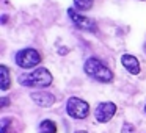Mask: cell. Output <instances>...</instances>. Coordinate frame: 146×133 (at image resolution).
<instances>
[{"mask_svg": "<svg viewBox=\"0 0 146 133\" xmlns=\"http://www.w3.org/2000/svg\"><path fill=\"white\" fill-rule=\"evenodd\" d=\"M30 97H32V100L35 102L38 107H42V108H49L55 103V95L50 94V92H46V91L32 92Z\"/></svg>", "mask_w": 146, "mask_h": 133, "instance_id": "obj_7", "label": "cell"}, {"mask_svg": "<svg viewBox=\"0 0 146 133\" xmlns=\"http://www.w3.org/2000/svg\"><path fill=\"white\" fill-rule=\"evenodd\" d=\"M145 113H146V105H145Z\"/></svg>", "mask_w": 146, "mask_h": 133, "instance_id": "obj_18", "label": "cell"}, {"mask_svg": "<svg viewBox=\"0 0 146 133\" xmlns=\"http://www.w3.org/2000/svg\"><path fill=\"white\" fill-rule=\"evenodd\" d=\"M0 133H13V124H11V119H8V117H3V119H2V128H0Z\"/></svg>", "mask_w": 146, "mask_h": 133, "instance_id": "obj_12", "label": "cell"}, {"mask_svg": "<svg viewBox=\"0 0 146 133\" xmlns=\"http://www.w3.org/2000/svg\"><path fill=\"white\" fill-rule=\"evenodd\" d=\"M8 103H10V99H8V97H3V99H2V108H5Z\"/></svg>", "mask_w": 146, "mask_h": 133, "instance_id": "obj_14", "label": "cell"}, {"mask_svg": "<svg viewBox=\"0 0 146 133\" xmlns=\"http://www.w3.org/2000/svg\"><path fill=\"white\" fill-rule=\"evenodd\" d=\"M19 83L22 86H27V88H47V86L52 85L54 82V77L49 72L46 67H36L33 72L29 74H21L19 75Z\"/></svg>", "mask_w": 146, "mask_h": 133, "instance_id": "obj_1", "label": "cell"}, {"mask_svg": "<svg viewBox=\"0 0 146 133\" xmlns=\"http://www.w3.org/2000/svg\"><path fill=\"white\" fill-rule=\"evenodd\" d=\"M66 113L72 119H86L90 116V105L80 97H69L66 102Z\"/></svg>", "mask_w": 146, "mask_h": 133, "instance_id": "obj_4", "label": "cell"}, {"mask_svg": "<svg viewBox=\"0 0 146 133\" xmlns=\"http://www.w3.org/2000/svg\"><path fill=\"white\" fill-rule=\"evenodd\" d=\"M94 0H74V5H76V10L79 11H88L93 8Z\"/></svg>", "mask_w": 146, "mask_h": 133, "instance_id": "obj_11", "label": "cell"}, {"mask_svg": "<svg viewBox=\"0 0 146 133\" xmlns=\"http://www.w3.org/2000/svg\"><path fill=\"white\" fill-rule=\"evenodd\" d=\"M83 70L88 77H91L93 80L99 83H110L113 82V72L110 70V67L105 66L99 58L91 57L85 61L83 64Z\"/></svg>", "mask_w": 146, "mask_h": 133, "instance_id": "obj_2", "label": "cell"}, {"mask_svg": "<svg viewBox=\"0 0 146 133\" xmlns=\"http://www.w3.org/2000/svg\"><path fill=\"white\" fill-rule=\"evenodd\" d=\"M121 133H135V127H133L130 122H124L123 128H121Z\"/></svg>", "mask_w": 146, "mask_h": 133, "instance_id": "obj_13", "label": "cell"}, {"mask_svg": "<svg viewBox=\"0 0 146 133\" xmlns=\"http://www.w3.org/2000/svg\"><path fill=\"white\" fill-rule=\"evenodd\" d=\"M121 64L126 67V70L132 75H138L141 67H140V63H138V58H135L133 55L130 53H124L121 57Z\"/></svg>", "mask_w": 146, "mask_h": 133, "instance_id": "obj_8", "label": "cell"}, {"mask_svg": "<svg viewBox=\"0 0 146 133\" xmlns=\"http://www.w3.org/2000/svg\"><path fill=\"white\" fill-rule=\"evenodd\" d=\"M41 55H39L38 50H35V49L32 47H27V49H22V50H19L16 53V57H14V61H16V64L19 67H22V69H30V67H35L38 66L39 63H41Z\"/></svg>", "mask_w": 146, "mask_h": 133, "instance_id": "obj_3", "label": "cell"}, {"mask_svg": "<svg viewBox=\"0 0 146 133\" xmlns=\"http://www.w3.org/2000/svg\"><path fill=\"white\" fill-rule=\"evenodd\" d=\"M115 113H116V105H115L113 102H102V103H99L98 108H96L94 117H96L98 122L107 124L108 120L115 116Z\"/></svg>", "mask_w": 146, "mask_h": 133, "instance_id": "obj_5", "label": "cell"}, {"mask_svg": "<svg viewBox=\"0 0 146 133\" xmlns=\"http://www.w3.org/2000/svg\"><path fill=\"white\" fill-rule=\"evenodd\" d=\"M76 133H88V132H85V130H77Z\"/></svg>", "mask_w": 146, "mask_h": 133, "instance_id": "obj_16", "label": "cell"}, {"mask_svg": "<svg viewBox=\"0 0 146 133\" xmlns=\"http://www.w3.org/2000/svg\"><path fill=\"white\" fill-rule=\"evenodd\" d=\"M7 19H8V16L3 14V16H2V24H7Z\"/></svg>", "mask_w": 146, "mask_h": 133, "instance_id": "obj_15", "label": "cell"}, {"mask_svg": "<svg viewBox=\"0 0 146 133\" xmlns=\"http://www.w3.org/2000/svg\"><path fill=\"white\" fill-rule=\"evenodd\" d=\"M145 53H146V44H145Z\"/></svg>", "mask_w": 146, "mask_h": 133, "instance_id": "obj_17", "label": "cell"}, {"mask_svg": "<svg viewBox=\"0 0 146 133\" xmlns=\"http://www.w3.org/2000/svg\"><path fill=\"white\" fill-rule=\"evenodd\" d=\"M0 89L2 91H8L11 86V77H10V69L5 64L0 66Z\"/></svg>", "mask_w": 146, "mask_h": 133, "instance_id": "obj_9", "label": "cell"}, {"mask_svg": "<svg viewBox=\"0 0 146 133\" xmlns=\"http://www.w3.org/2000/svg\"><path fill=\"white\" fill-rule=\"evenodd\" d=\"M68 14H69L71 20H72V24L77 27V28L80 30H86V32H93L96 33V30H98V27H96V22L93 19H88V17L82 16L80 13H77V11H74L72 8H71L69 11H68Z\"/></svg>", "mask_w": 146, "mask_h": 133, "instance_id": "obj_6", "label": "cell"}, {"mask_svg": "<svg viewBox=\"0 0 146 133\" xmlns=\"http://www.w3.org/2000/svg\"><path fill=\"white\" fill-rule=\"evenodd\" d=\"M39 133H57V125L54 120L44 119L39 124Z\"/></svg>", "mask_w": 146, "mask_h": 133, "instance_id": "obj_10", "label": "cell"}]
</instances>
